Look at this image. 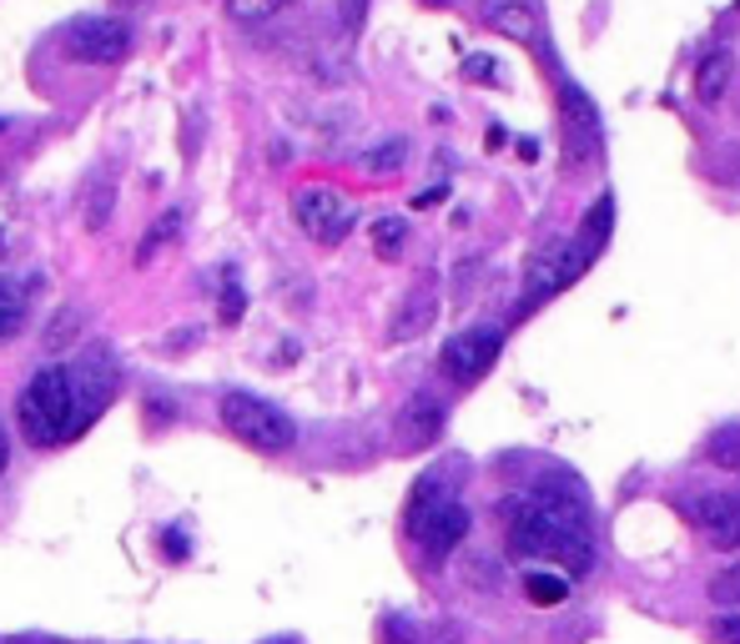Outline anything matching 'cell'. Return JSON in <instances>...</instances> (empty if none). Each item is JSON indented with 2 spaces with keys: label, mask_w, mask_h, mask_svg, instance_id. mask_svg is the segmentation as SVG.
Masks as SVG:
<instances>
[{
  "label": "cell",
  "mask_w": 740,
  "mask_h": 644,
  "mask_svg": "<svg viewBox=\"0 0 740 644\" xmlns=\"http://www.w3.org/2000/svg\"><path fill=\"white\" fill-rule=\"evenodd\" d=\"M71 413H77V398H71V368L51 362L41 368L16 398V428H21L26 443L51 448L71 438Z\"/></svg>",
  "instance_id": "cell-1"
},
{
  "label": "cell",
  "mask_w": 740,
  "mask_h": 644,
  "mask_svg": "<svg viewBox=\"0 0 740 644\" xmlns=\"http://www.w3.org/2000/svg\"><path fill=\"white\" fill-rule=\"evenodd\" d=\"M222 423H227V433L237 438V443H252L257 453H283V448L297 443L293 418H287L277 403L252 398V393H227V398H222Z\"/></svg>",
  "instance_id": "cell-2"
},
{
  "label": "cell",
  "mask_w": 740,
  "mask_h": 644,
  "mask_svg": "<svg viewBox=\"0 0 740 644\" xmlns=\"http://www.w3.org/2000/svg\"><path fill=\"white\" fill-rule=\"evenodd\" d=\"M589 263H595V252H589L579 237L549 242V247L529 263V273H524V303H519V313H529V307L549 303L555 293H565L569 283H579Z\"/></svg>",
  "instance_id": "cell-3"
},
{
  "label": "cell",
  "mask_w": 740,
  "mask_h": 644,
  "mask_svg": "<svg viewBox=\"0 0 740 644\" xmlns=\"http://www.w3.org/2000/svg\"><path fill=\"white\" fill-rule=\"evenodd\" d=\"M61 51L81 67H116L131 55V25L121 16H81L61 31Z\"/></svg>",
  "instance_id": "cell-4"
},
{
  "label": "cell",
  "mask_w": 740,
  "mask_h": 644,
  "mask_svg": "<svg viewBox=\"0 0 740 644\" xmlns=\"http://www.w3.org/2000/svg\"><path fill=\"white\" fill-rule=\"evenodd\" d=\"M293 217L313 242L333 247V242H343L353 232V217H358V212H353V202L343 197L338 186H303L293 197Z\"/></svg>",
  "instance_id": "cell-5"
},
{
  "label": "cell",
  "mask_w": 740,
  "mask_h": 644,
  "mask_svg": "<svg viewBox=\"0 0 740 644\" xmlns=\"http://www.w3.org/2000/svg\"><path fill=\"white\" fill-rule=\"evenodd\" d=\"M559 126H565V162H569V172H575V166H595V156H599V116H595L589 96L575 86V81L559 86Z\"/></svg>",
  "instance_id": "cell-6"
},
{
  "label": "cell",
  "mask_w": 740,
  "mask_h": 644,
  "mask_svg": "<svg viewBox=\"0 0 740 644\" xmlns=\"http://www.w3.org/2000/svg\"><path fill=\"white\" fill-rule=\"evenodd\" d=\"M499 333L494 328H464L454 333V338L444 343V352H438V362H444V378L454 382H479L484 372L494 368V358H499Z\"/></svg>",
  "instance_id": "cell-7"
},
{
  "label": "cell",
  "mask_w": 740,
  "mask_h": 644,
  "mask_svg": "<svg viewBox=\"0 0 740 644\" xmlns=\"http://www.w3.org/2000/svg\"><path fill=\"white\" fill-rule=\"evenodd\" d=\"M111 388H116V368L111 358L97 348V358H87V368L71 372V398H77V413H71V438L87 433V423L111 403Z\"/></svg>",
  "instance_id": "cell-8"
},
{
  "label": "cell",
  "mask_w": 740,
  "mask_h": 644,
  "mask_svg": "<svg viewBox=\"0 0 740 644\" xmlns=\"http://www.w3.org/2000/svg\"><path fill=\"white\" fill-rule=\"evenodd\" d=\"M690 519L710 539V549H720V554L740 549V493H700L690 503Z\"/></svg>",
  "instance_id": "cell-9"
},
{
  "label": "cell",
  "mask_w": 740,
  "mask_h": 644,
  "mask_svg": "<svg viewBox=\"0 0 740 644\" xmlns=\"http://www.w3.org/2000/svg\"><path fill=\"white\" fill-rule=\"evenodd\" d=\"M468 524H474V519H468V509H464V503L444 499V503H438V513H434V519H428V524H424V534H418V544H424L434 559H448V554H454V549L468 539Z\"/></svg>",
  "instance_id": "cell-10"
},
{
  "label": "cell",
  "mask_w": 740,
  "mask_h": 644,
  "mask_svg": "<svg viewBox=\"0 0 740 644\" xmlns=\"http://www.w3.org/2000/svg\"><path fill=\"white\" fill-rule=\"evenodd\" d=\"M529 499H534V509L549 513L559 529H579V534H585L589 509H585V499H579V489H569V483H534Z\"/></svg>",
  "instance_id": "cell-11"
},
{
  "label": "cell",
  "mask_w": 740,
  "mask_h": 644,
  "mask_svg": "<svg viewBox=\"0 0 740 644\" xmlns=\"http://www.w3.org/2000/svg\"><path fill=\"white\" fill-rule=\"evenodd\" d=\"M489 25L499 35H509V41L519 45H534V35H539V21H534V6L529 0H489Z\"/></svg>",
  "instance_id": "cell-12"
},
{
  "label": "cell",
  "mask_w": 740,
  "mask_h": 644,
  "mask_svg": "<svg viewBox=\"0 0 740 644\" xmlns=\"http://www.w3.org/2000/svg\"><path fill=\"white\" fill-rule=\"evenodd\" d=\"M438 428H444V408H438L434 398H424V393H418L414 403L398 413V438H403V443H414V448L434 443Z\"/></svg>",
  "instance_id": "cell-13"
},
{
  "label": "cell",
  "mask_w": 740,
  "mask_h": 644,
  "mask_svg": "<svg viewBox=\"0 0 740 644\" xmlns=\"http://www.w3.org/2000/svg\"><path fill=\"white\" fill-rule=\"evenodd\" d=\"M730 81H736V61H730L726 51H710L696 67V101L700 106H716V101L730 91Z\"/></svg>",
  "instance_id": "cell-14"
},
{
  "label": "cell",
  "mask_w": 740,
  "mask_h": 644,
  "mask_svg": "<svg viewBox=\"0 0 740 644\" xmlns=\"http://www.w3.org/2000/svg\"><path fill=\"white\" fill-rule=\"evenodd\" d=\"M549 559L565 564V574L585 579L589 569H595V544H589V534H579V529H565V534L555 539V549H549Z\"/></svg>",
  "instance_id": "cell-15"
},
{
  "label": "cell",
  "mask_w": 740,
  "mask_h": 644,
  "mask_svg": "<svg viewBox=\"0 0 740 644\" xmlns=\"http://www.w3.org/2000/svg\"><path fill=\"white\" fill-rule=\"evenodd\" d=\"M610 227H615V197L605 192V197H595V207L585 212V227H579V242H585V247L599 257V247L610 242Z\"/></svg>",
  "instance_id": "cell-16"
},
{
  "label": "cell",
  "mask_w": 740,
  "mask_h": 644,
  "mask_svg": "<svg viewBox=\"0 0 740 644\" xmlns=\"http://www.w3.org/2000/svg\"><path fill=\"white\" fill-rule=\"evenodd\" d=\"M524 594H529V604H539V610H555V604L569 600V579L565 574H545V569H529Z\"/></svg>",
  "instance_id": "cell-17"
},
{
  "label": "cell",
  "mask_w": 740,
  "mask_h": 644,
  "mask_svg": "<svg viewBox=\"0 0 740 644\" xmlns=\"http://www.w3.org/2000/svg\"><path fill=\"white\" fill-rule=\"evenodd\" d=\"M368 242H373V252H378L383 263H398L403 242H408V222H403V217H378L368 227Z\"/></svg>",
  "instance_id": "cell-18"
},
{
  "label": "cell",
  "mask_w": 740,
  "mask_h": 644,
  "mask_svg": "<svg viewBox=\"0 0 740 644\" xmlns=\"http://www.w3.org/2000/svg\"><path fill=\"white\" fill-rule=\"evenodd\" d=\"M428 323H434V293H418L403 303L398 323H393V338H418V333H428Z\"/></svg>",
  "instance_id": "cell-19"
},
{
  "label": "cell",
  "mask_w": 740,
  "mask_h": 644,
  "mask_svg": "<svg viewBox=\"0 0 740 644\" xmlns=\"http://www.w3.org/2000/svg\"><path fill=\"white\" fill-rule=\"evenodd\" d=\"M438 503H444V493H438V479H418L414 499H408V534H424V524L438 513Z\"/></svg>",
  "instance_id": "cell-20"
},
{
  "label": "cell",
  "mask_w": 740,
  "mask_h": 644,
  "mask_svg": "<svg viewBox=\"0 0 740 644\" xmlns=\"http://www.w3.org/2000/svg\"><path fill=\"white\" fill-rule=\"evenodd\" d=\"M26 323V293L11 283V277H0V343L16 338Z\"/></svg>",
  "instance_id": "cell-21"
},
{
  "label": "cell",
  "mask_w": 740,
  "mask_h": 644,
  "mask_svg": "<svg viewBox=\"0 0 740 644\" xmlns=\"http://www.w3.org/2000/svg\"><path fill=\"white\" fill-rule=\"evenodd\" d=\"M287 6H297V0H227V16L242 25H262L273 21L277 11H287Z\"/></svg>",
  "instance_id": "cell-22"
},
{
  "label": "cell",
  "mask_w": 740,
  "mask_h": 644,
  "mask_svg": "<svg viewBox=\"0 0 740 644\" xmlns=\"http://www.w3.org/2000/svg\"><path fill=\"white\" fill-rule=\"evenodd\" d=\"M710 463H720V469H740V423H726L710 433Z\"/></svg>",
  "instance_id": "cell-23"
},
{
  "label": "cell",
  "mask_w": 740,
  "mask_h": 644,
  "mask_svg": "<svg viewBox=\"0 0 740 644\" xmlns=\"http://www.w3.org/2000/svg\"><path fill=\"white\" fill-rule=\"evenodd\" d=\"M176 232H182V212H162L152 222V232L142 237V247H136V263H152L156 247H166V237H176Z\"/></svg>",
  "instance_id": "cell-24"
},
{
  "label": "cell",
  "mask_w": 740,
  "mask_h": 644,
  "mask_svg": "<svg viewBox=\"0 0 740 644\" xmlns=\"http://www.w3.org/2000/svg\"><path fill=\"white\" fill-rule=\"evenodd\" d=\"M111 202H116V182H111V176L101 172V176H97V186L87 192V227H107Z\"/></svg>",
  "instance_id": "cell-25"
},
{
  "label": "cell",
  "mask_w": 740,
  "mask_h": 644,
  "mask_svg": "<svg viewBox=\"0 0 740 644\" xmlns=\"http://www.w3.org/2000/svg\"><path fill=\"white\" fill-rule=\"evenodd\" d=\"M81 333V313L77 307H61V313L45 323V333H41V343H45V352H55V348H65V343Z\"/></svg>",
  "instance_id": "cell-26"
},
{
  "label": "cell",
  "mask_w": 740,
  "mask_h": 644,
  "mask_svg": "<svg viewBox=\"0 0 740 644\" xmlns=\"http://www.w3.org/2000/svg\"><path fill=\"white\" fill-rule=\"evenodd\" d=\"M403 156H408V146H403L398 136H393V142L368 146V152H363V166H368V172H398Z\"/></svg>",
  "instance_id": "cell-27"
},
{
  "label": "cell",
  "mask_w": 740,
  "mask_h": 644,
  "mask_svg": "<svg viewBox=\"0 0 740 644\" xmlns=\"http://www.w3.org/2000/svg\"><path fill=\"white\" fill-rule=\"evenodd\" d=\"M710 600H716V604H740V564H730L726 574L710 579Z\"/></svg>",
  "instance_id": "cell-28"
},
{
  "label": "cell",
  "mask_w": 740,
  "mask_h": 644,
  "mask_svg": "<svg viewBox=\"0 0 740 644\" xmlns=\"http://www.w3.org/2000/svg\"><path fill=\"white\" fill-rule=\"evenodd\" d=\"M710 640H716V644H740V614H716V620H710Z\"/></svg>",
  "instance_id": "cell-29"
},
{
  "label": "cell",
  "mask_w": 740,
  "mask_h": 644,
  "mask_svg": "<svg viewBox=\"0 0 740 644\" xmlns=\"http://www.w3.org/2000/svg\"><path fill=\"white\" fill-rule=\"evenodd\" d=\"M237 317H242V287L227 277L222 283V323H237Z\"/></svg>",
  "instance_id": "cell-30"
},
{
  "label": "cell",
  "mask_w": 740,
  "mask_h": 644,
  "mask_svg": "<svg viewBox=\"0 0 740 644\" xmlns=\"http://www.w3.org/2000/svg\"><path fill=\"white\" fill-rule=\"evenodd\" d=\"M464 76H468V81H489V76H494V61H489V55H468V61H464Z\"/></svg>",
  "instance_id": "cell-31"
},
{
  "label": "cell",
  "mask_w": 740,
  "mask_h": 644,
  "mask_svg": "<svg viewBox=\"0 0 740 644\" xmlns=\"http://www.w3.org/2000/svg\"><path fill=\"white\" fill-rule=\"evenodd\" d=\"M363 6H368V0H343V25H348V31L363 25Z\"/></svg>",
  "instance_id": "cell-32"
},
{
  "label": "cell",
  "mask_w": 740,
  "mask_h": 644,
  "mask_svg": "<svg viewBox=\"0 0 740 644\" xmlns=\"http://www.w3.org/2000/svg\"><path fill=\"white\" fill-rule=\"evenodd\" d=\"M6 463H11V433H6V423H0V473H6Z\"/></svg>",
  "instance_id": "cell-33"
},
{
  "label": "cell",
  "mask_w": 740,
  "mask_h": 644,
  "mask_svg": "<svg viewBox=\"0 0 740 644\" xmlns=\"http://www.w3.org/2000/svg\"><path fill=\"white\" fill-rule=\"evenodd\" d=\"M6 252H11V242H6V232H0V263H6Z\"/></svg>",
  "instance_id": "cell-34"
},
{
  "label": "cell",
  "mask_w": 740,
  "mask_h": 644,
  "mask_svg": "<svg viewBox=\"0 0 740 644\" xmlns=\"http://www.w3.org/2000/svg\"><path fill=\"white\" fill-rule=\"evenodd\" d=\"M16 644H41V640H16Z\"/></svg>",
  "instance_id": "cell-35"
},
{
  "label": "cell",
  "mask_w": 740,
  "mask_h": 644,
  "mask_svg": "<svg viewBox=\"0 0 740 644\" xmlns=\"http://www.w3.org/2000/svg\"><path fill=\"white\" fill-rule=\"evenodd\" d=\"M273 644H293V640H273Z\"/></svg>",
  "instance_id": "cell-36"
},
{
  "label": "cell",
  "mask_w": 740,
  "mask_h": 644,
  "mask_svg": "<svg viewBox=\"0 0 740 644\" xmlns=\"http://www.w3.org/2000/svg\"><path fill=\"white\" fill-rule=\"evenodd\" d=\"M116 6H131V0H116Z\"/></svg>",
  "instance_id": "cell-37"
},
{
  "label": "cell",
  "mask_w": 740,
  "mask_h": 644,
  "mask_svg": "<svg viewBox=\"0 0 740 644\" xmlns=\"http://www.w3.org/2000/svg\"><path fill=\"white\" fill-rule=\"evenodd\" d=\"M428 6H438V0H428Z\"/></svg>",
  "instance_id": "cell-38"
},
{
  "label": "cell",
  "mask_w": 740,
  "mask_h": 644,
  "mask_svg": "<svg viewBox=\"0 0 740 644\" xmlns=\"http://www.w3.org/2000/svg\"><path fill=\"white\" fill-rule=\"evenodd\" d=\"M736 106H740V96H736Z\"/></svg>",
  "instance_id": "cell-39"
}]
</instances>
